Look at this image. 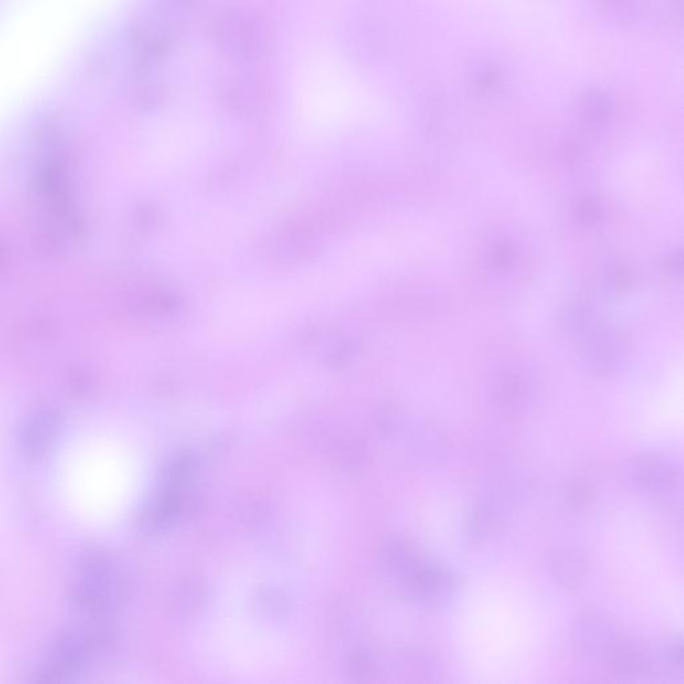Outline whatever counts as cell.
Masks as SVG:
<instances>
[{
    "label": "cell",
    "mask_w": 684,
    "mask_h": 684,
    "mask_svg": "<svg viewBox=\"0 0 684 684\" xmlns=\"http://www.w3.org/2000/svg\"><path fill=\"white\" fill-rule=\"evenodd\" d=\"M97 638L91 632L67 635L54 647L45 663L38 668L37 682H62L82 670L95 650Z\"/></svg>",
    "instance_id": "6da1fadb"
},
{
    "label": "cell",
    "mask_w": 684,
    "mask_h": 684,
    "mask_svg": "<svg viewBox=\"0 0 684 684\" xmlns=\"http://www.w3.org/2000/svg\"><path fill=\"white\" fill-rule=\"evenodd\" d=\"M455 576L437 563H420L412 574V590L427 603H439L455 588Z\"/></svg>",
    "instance_id": "8992f818"
},
{
    "label": "cell",
    "mask_w": 684,
    "mask_h": 684,
    "mask_svg": "<svg viewBox=\"0 0 684 684\" xmlns=\"http://www.w3.org/2000/svg\"><path fill=\"white\" fill-rule=\"evenodd\" d=\"M497 515L489 504H480L472 512L468 524V534L472 539H483L496 526Z\"/></svg>",
    "instance_id": "30bf717a"
},
{
    "label": "cell",
    "mask_w": 684,
    "mask_h": 684,
    "mask_svg": "<svg viewBox=\"0 0 684 684\" xmlns=\"http://www.w3.org/2000/svg\"><path fill=\"white\" fill-rule=\"evenodd\" d=\"M615 675L634 678L648 670V660L642 650L628 640L618 639L606 658Z\"/></svg>",
    "instance_id": "ba28073f"
},
{
    "label": "cell",
    "mask_w": 684,
    "mask_h": 684,
    "mask_svg": "<svg viewBox=\"0 0 684 684\" xmlns=\"http://www.w3.org/2000/svg\"><path fill=\"white\" fill-rule=\"evenodd\" d=\"M109 583L106 582V570L101 560L87 558L81 564L75 582L74 596L78 606L91 611L103 606L109 595Z\"/></svg>",
    "instance_id": "5b68a950"
},
{
    "label": "cell",
    "mask_w": 684,
    "mask_h": 684,
    "mask_svg": "<svg viewBox=\"0 0 684 684\" xmlns=\"http://www.w3.org/2000/svg\"><path fill=\"white\" fill-rule=\"evenodd\" d=\"M217 42L232 53L256 54L262 47V34L250 19L234 17L221 19L216 31Z\"/></svg>",
    "instance_id": "277c9868"
},
{
    "label": "cell",
    "mask_w": 684,
    "mask_h": 684,
    "mask_svg": "<svg viewBox=\"0 0 684 684\" xmlns=\"http://www.w3.org/2000/svg\"><path fill=\"white\" fill-rule=\"evenodd\" d=\"M55 436L54 424L50 419L35 421L23 433V447L30 455L37 456L46 451Z\"/></svg>",
    "instance_id": "9c48e42d"
},
{
    "label": "cell",
    "mask_w": 684,
    "mask_h": 684,
    "mask_svg": "<svg viewBox=\"0 0 684 684\" xmlns=\"http://www.w3.org/2000/svg\"><path fill=\"white\" fill-rule=\"evenodd\" d=\"M595 501V491L584 481H575L568 485L566 503L575 512H586Z\"/></svg>",
    "instance_id": "8fae6325"
},
{
    "label": "cell",
    "mask_w": 684,
    "mask_h": 684,
    "mask_svg": "<svg viewBox=\"0 0 684 684\" xmlns=\"http://www.w3.org/2000/svg\"><path fill=\"white\" fill-rule=\"evenodd\" d=\"M572 636L580 654L591 659H606L619 639L610 620L594 611L582 612L576 618Z\"/></svg>",
    "instance_id": "7a4b0ae2"
},
{
    "label": "cell",
    "mask_w": 684,
    "mask_h": 684,
    "mask_svg": "<svg viewBox=\"0 0 684 684\" xmlns=\"http://www.w3.org/2000/svg\"><path fill=\"white\" fill-rule=\"evenodd\" d=\"M664 658L672 667L682 670L683 667V646L680 640H672L664 647Z\"/></svg>",
    "instance_id": "7c38bea8"
},
{
    "label": "cell",
    "mask_w": 684,
    "mask_h": 684,
    "mask_svg": "<svg viewBox=\"0 0 684 684\" xmlns=\"http://www.w3.org/2000/svg\"><path fill=\"white\" fill-rule=\"evenodd\" d=\"M632 473L638 487L655 496H670L680 487L679 469L656 453L640 456L635 461Z\"/></svg>",
    "instance_id": "3957f363"
},
{
    "label": "cell",
    "mask_w": 684,
    "mask_h": 684,
    "mask_svg": "<svg viewBox=\"0 0 684 684\" xmlns=\"http://www.w3.org/2000/svg\"><path fill=\"white\" fill-rule=\"evenodd\" d=\"M551 578L564 590H576L587 578V560L575 548H556L548 556Z\"/></svg>",
    "instance_id": "52a82bcc"
}]
</instances>
